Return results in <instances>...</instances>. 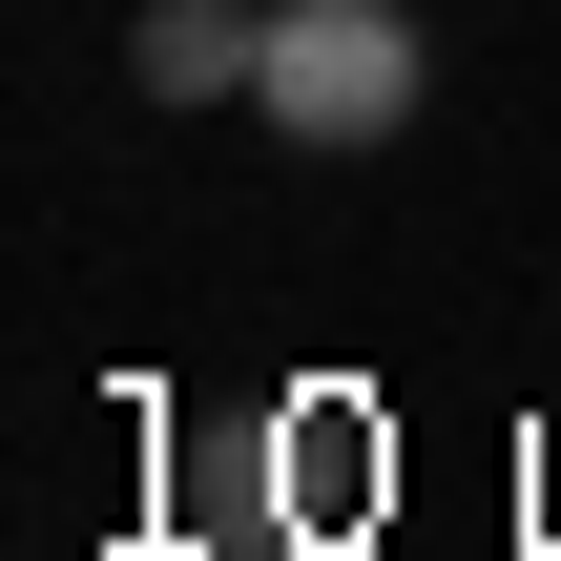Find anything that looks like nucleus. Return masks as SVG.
Segmentation results:
<instances>
[{"mask_svg": "<svg viewBox=\"0 0 561 561\" xmlns=\"http://www.w3.org/2000/svg\"><path fill=\"white\" fill-rule=\"evenodd\" d=\"M125 83L146 104H250L271 83V0H146L125 21Z\"/></svg>", "mask_w": 561, "mask_h": 561, "instance_id": "obj_2", "label": "nucleus"}, {"mask_svg": "<svg viewBox=\"0 0 561 561\" xmlns=\"http://www.w3.org/2000/svg\"><path fill=\"white\" fill-rule=\"evenodd\" d=\"M250 561H291V541H271V520H250Z\"/></svg>", "mask_w": 561, "mask_h": 561, "instance_id": "obj_3", "label": "nucleus"}, {"mask_svg": "<svg viewBox=\"0 0 561 561\" xmlns=\"http://www.w3.org/2000/svg\"><path fill=\"white\" fill-rule=\"evenodd\" d=\"M291 146H396L416 125V21L396 0H271V83H250Z\"/></svg>", "mask_w": 561, "mask_h": 561, "instance_id": "obj_1", "label": "nucleus"}]
</instances>
